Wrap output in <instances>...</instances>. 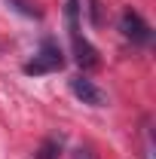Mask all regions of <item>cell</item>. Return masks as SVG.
Instances as JSON below:
<instances>
[{
    "instance_id": "6da1fadb",
    "label": "cell",
    "mask_w": 156,
    "mask_h": 159,
    "mask_svg": "<svg viewBox=\"0 0 156 159\" xmlns=\"http://www.w3.org/2000/svg\"><path fill=\"white\" fill-rule=\"evenodd\" d=\"M64 19H67V34H71V49H74L77 64L83 70H95L101 64V58H98V49L80 34V3L77 0H64Z\"/></svg>"
},
{
    "instance_id": "8992f818",
    "label": "cell",
    "mask_w": 156,
    "mask_h": 159,
    "mask_svg": "<svg viewBox=\"0 0 156 159\" xmlns=\"http://www.w3.org/2000/svg\"><path fill=\"white\" fill-rule=\"evenodd\" d=\"M9 6H16L19 12H25V16H31V19H40V9H34L31 3H25V0H6Z\"/></svg>"
},
{
    "instance_id": "ba28073f",
    "label": "cell",
    "mask_w": 156,
    "mask_h": 159,
    "mask_svg": "<svg viewBox=\"0 0 156 159\" xmlns=\"http://www.w3.org/2000/svg\"><path fill=\"white\" fill-rule=\"evenodd\" d=\"M74 159H98V156L92 153V147H83V150H77V153H74Z\"/></svg>"
},
{
    "instance_id": "7a4b0ae2",
    "label": "cell",
    "mask_w": 156,
    "mask_h": 159,
    "mask_svg": "<svg viewBox=\"0 0 156 159\" xmlns=\"http://www.w3.org/2000/svg\"><path fill=\"white\" fill-rule=\"evenodd\" d=\"M61 67H64V55H61L58 43H55V40H43L40 52L31 61H25L21 70H25L28 77H43V74H52V70H61Z\"/></svg>"
},
{
    "instance_id": "3957f363",
    "label": "cell",
    "mask_w": 156,
    "mask_h": 159,
    "mask_svg": "<svg viewBox=\"0 0 156 159\" xmlns=\"http://www.w3.org/2000/svg\"><path fill=\"white\" fill-rule=\"evenodd\" d=\"M119 31H122V37L132 40V43H150V37H153L150 25L141 19L135 9H122V16H119Z\"/></svg>"
},
{
    "instance_id": "5b68a950",
    "label": "cell",
    "mask_w": 156,
    "mask_h": 159,
    "mask_svg": "<svg viewBox=\"0 0 156 159\" xmlns=\"http://www.w3.org/2000/svg\"><path fill=\"white\" fill-rule=\"evenodd\" d=\"M61 147H64V138H61V135H52V138H46L37 147L34 159H58L61 156Z\"/></svg>"
},
{
    "instance_id": "277c9868",
    "label": "cell",
    "mask_w": 156,
    "mask_h": 159,
    "mask_svg": "<svg viewBox=\"0 0 156 159\" xmlns=\"http://www.w3.org/2000/svg\"><path fill=\"white\" fill-rule=\"evenodd\" d=\"M67 86H71V92H74L83 104H89V107H104V101H107V98H104V92H101V89H98V86L86 77V74L71 77V83H67Z\"/></svg>"
},
{
    "instance_id": "52a82bcc",
    "label": "cell",
    "mask_w": 156,
    "mask_h": 159,
    "mask_svg": "<svg viewBox=\"0 0 156 159\" xmlns=\"http://www.w3.org/2000/svg\"><path fill=\"white\" fill-rule=\"evenodd\" d=\"M89 6V19H92V25H101V0H86Z\"/></svg>"
}]
</instances>
